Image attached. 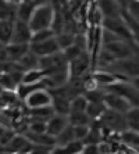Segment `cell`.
Returning a JSON list of instances; mask_svg holds the SVG:
<instances>
[{"label":"cell","mask_w":139,"mask_h":154,"mask_svg":"<svg viewBox=\"0 0 139 154\" xmlns=\"http://www.w3.org/2000/svg\"><path fill=\"white\" fill-rule=\"evenodd\" d=\"M53 96V94H52ZM52 107H53L54 112L60 115H70L71 111V101L60 96H53V101H52Z\"/></svg>","instance_id":"obj_22"},{"label":"cell","mask_w":139,"mask_h":154,"mask_svg":"<svg viewBox=\"0 0 139 154\" xmlns=\"http://www.w3.org/2000/svg\"><path fill=\"white\" fill-rule=\"evenodd\" d=\"M74 126V125H72ZM90 131V125H75L74 126V133H75V139L84 142L85 137L88 136V133Z\"/></svg>","instance_id":"obj_33"},{"label":"cell","mask_w":139,"mask_h":154,"mask_svg":"<svg viewBox=\"0 0 139 154\" xmlns=\"http://www.w3.org/2000/svg\"><path fill=\"white\" fill-rule=\"evenodd\" d=\"M79 154H82V153H79Z\"/></svg>","instance_id":"obj_46"},{"label":"cell","mask_w":139,"mask_h":154,"mask_svg":"<svg viewBox=\"0 0 139 154\" xmlns=\"http://www.w3.org/2000/svg\"><path fill=\"white\" fill-rule=\"evenodd\" d=\"M2 75H3V71H2V69H0V76H2Z\"/></svg>","instance_id":"obj_44"},{"label":"cell","mask_w":139,"mask_h":154,"mask_svg":"<svg viewBox=\"0 0 139 154\" xmlns=\"http://www.w3.org/2000/svg\"><path fill=\"white\" fill-rule=\"evenodd\" d=\"M100 26L104 31H109V32L114 33L115 36H118L122 40L135 42L134 40V35H132V31L129 29L128 24L124 20L122 14L120 17H103V21H102V25Z\"/></svg>","instance_id":"obj_3"},{"label":"cell","mask_w":139,"mask_h":154,"mask_svg":"<svg viewBox=\"0 0 139 154\" xmlns=\"http://www.w3.org/2000/svg\"><path fill=\"white\" fill-rule=\"evenodd\" d=\"M60 50H61V47L57 40V36H56V38H52V39H49V40H45V42L31 43V51H32L35 56H38L39 58L52 56V54H54V53H58Z\"/></svg>","instance_id":"obj_8"},{"label":"cell","mask_w":139,"mask_h":154,"mask_svg":"<svg viewBox=\"0 0 139 154\" xmlns=\"http://www.w3.org/2000/svg\"><path fill=\"white\" fill-rule=\"evenodd\" d=\"M25 136L28 137V140L33 146H42V147H49V149H53L56 146V137L49 135V133H31L27 132Z\"/></svg>","instance_id":"obj_16"},{"label":"cell","mask_w":139,"mask_h":154,"mask_svg":"<svg viewBox=\"0 0 139 154\" xmlns=\"http://www.w3.org/2000/svg\"><path fill=\"white\" fill-rule=\"evenodd\" d=\"M88 104H89V101H88L85 94H79L71 100V111H86Z\"/></svg>","instance_id":"obj_31"},{"label":"cell","mask_w":139,"mask_h":154,"mask_svg":"<svg viewBox=\"0 0 139 154\" xmlns=\"http://www.w3.org/2000/svg\"><path fill=\"white\" fill-rule=\"evenodd\" d=\"M7 61H10V58H8L7 50H6V47H4V49L0 50V65H3L4 63H7Z\"/></svg>","instance_id":"obj_37"},{"label":"cell","mask_w":139,"mask_h":154,"mask_svg":"<svg viewBox=\"0 0 139 154\" xmlns=\"http://www.w3.org/2000/svg\"><path fill=\"white\" fill-rule=\"evenodd\" d=\"M14 22L8 20H0V42L4 46H7L11 43L13 33H14Z\"/></svg>","instance_id":"obj_21"},{"label":"cell","mask_w":139,"mask_h":154,"mask_svg":"<svg viewBox=\"0 0 139 154\" xmlns=\"http://www.w3.org/2000/svg\"><path fill=\"white\" fill-rule=\"evenodd\" d=\"M84 142L81 140H74L68 144H63V146H54L52 149V154H79L84 150Z\"/></svg>","instance_id":"obj_20"},{"label":"cell","mask_w":139,"mask_h":154,"mask_svg":"<svg viewBox=\"0 0 139 154\" xmlns=\"http://www.w3.org/2000/svg\"><path fill=\"white\" fill-rule=\"evenodd\" d=\"M52 101H53V96L50 93V90L39 89L35 90L32 94H29L24 100V104L27 108H40L52 106Z\"/></svg>","instance_id":"obj_7"},{"label":"cell","mask_w":139,"mask_h":154,"mask_svg":"<svg viewBox=\"0 0 139 154\" xmlns=\"http://www.w3.org/2000/svg\"><path fill=\"white\" fill-rule=\"evenodd\" d=\"M4 47H6V46H4V45H3V43H2V42H0V50H2V49H4Z\"/></svg>","instance_id":"obj_42"},{"label":"cell","mask_w":139,"mask_h":154,"mask_svg":"<svg viewBox=\"0 0 139 154\" xmlns=\"http://www.w3.org/2000/svg\"><path fill=\"white\" fill-rule=\"evenodd\" d=\"M33 31L29 26V22L15 20L14 22V33L11 43H21V45H31Z\"/></svg>","instance_id":"obj_10"},{"label":"cell","mask_w":139,"mask_h":154,"mask_svg":"<svg viewBox=\"0 0 139 154\" xmlns=\"http://www.w3.org/2000/svg\"><path fill=\"white\" fill-rule=\"evenodd\" d=\"M33 144L28 140V137L25 135H15V137L10 142L8 146L4 147V150L10 154H17V153H29Z\"/></svg>","instance_id":"obj_12"},{"label":"cell","mask_w":139,"mask_h":154,"mask_svg":"<svg viewBox=\"0 0 139 154\" xmlns=\"http://www.w3.org/2000/svg\"><path fill=\"white\" fill-rule=\"evenodd\" d=\"M99 122L102 128L113 133H121L124 131H127V129H129L125 114L110 110V108H107L104 111V114L100 117Z\"/></svg>","instance_id":"obj_4"},{"label":"cell","mask_w":139,"mask_h":154,"mask_svg":"<svg viewBox=\"0 0 139 154\" xmlns=\"http://www.w3.org/2000/svg\"><path fill=\"white\" fill-rule=\"evenodd\" d=\"M35 7H36V3L33 0H22L21 3L17 6V20L29 22Z\"/></svg>","instance_id":"obj_19"},{"label":"cell","mask_w":139,"mask_h":154,"mask_svg":"<svg viewBox=\"0 0 139 154\" xmlns=\"http://www.w3.org/2000/svg\"><path fill=\"white\" fill-rule=\"evenodd\" d=\"M125 13L129 15V17H132L135 21L139 22V0H135L134 3L129 4V7L125 10Z\"/></svg>","instance_id":"obj_34"},{"label":"cell","mask_w":139,"mask_h":154,"mask_svg":"<svg viewBox=\"0 0 139 154\" xmlns=\"http://www.w3.org/2000/svg\"><path fill=\"white\" fill-rule=\"evenodd\" d=\"M68 121L71 125H92L93 119L86 111H71L68 115Z\"/></svg>","instance_id":"obj_23"},{"label":"cell","mask_w":139,"mask_h":154,"mask_svg":"<svg viewBox=\"0 0 139 154\" xmlns=\"http://www.w3.org/2000/svg\"><path fill=\"white\" fill-rule=\"evenodd\" d=\"M17 154H28V153H17Z\"/></svg>","instance_id":"obj_45"},{"label":"cell","mask_w":139,"mask_h":154,"mask_svg":"<svg viewBox=\"0 0 139 154\" xmlns=\"http://www.w3.org/2000/svg\"><path fill=\"white\" fill-rule=\"evenodd\" d=\"M18 64L21 65V68L24 71H28V69H33V68H39V57L35 56L32 51L29 50L28 53L25 54L21 60L18 61Z\"/></svg>","instance_id":"obj_27"},{"label":"cell","mask_w":139,"mask_h":154,"mask_svg":"<svg viewBox=\"0 0 139 154\" xmlns=\"http://www.w3.org/2000/svg\"><path fill=\"white\" fill-rule=\"evenodd\" d=\"M118 140H120L122 144H125L128 149L139 151V132L138 131L127 129L124 132L118 133Z\"/></svg>","instance_id":"obj_18"},{"label":"cell","mask_w":139,"mask_h":154,"mask_svg":"<svg viewBox=\"0 0 139 154\" xmlns=\"http://www.w3.org/2000/svg\"><path fill=\"white\" fill-rule=\"evenodd\" d=\"M90 61H92V56H89L88 51H84L78 58L71 61L70 63V78H82V76H85L89 71Z\"/></svg>","instance_id":"obj_9"},{"label":"cell","mask_w":139,"mask_h":154,"mask_svg":"<svg viewBox=\"0 0 139 154\" xmlns=\"http://www.w3.org/2000/svg\"><path fill=\"white\" fill-rule=\"evenodd\" d=\"M15 135H17V131H15L14 128H7L6 129V132L3 133V136L0 137V147H6L10 144V142L15 137Z\"/></svg>","instance_id":"obj_32"},{"label":"cell","mask_w":139,"mask_h":154,"mask_svg":"<svg viewBox=\"0 0 139 154\" xmlns=\"http://www.w3.org/2000/svg\"><path fill=\"white\" fill-rule=\"evenodd\" d=\"M125 117H127V122H128V128L139 132V106L138 107H132L125 114Z\"/></svg>","instance_id":"obj_30"},{"label":"cell","mask_w":139,"mask_h":154,"mask_svg":"<svg viewBox=\"0 0 139 154\" xmlns=\"http://www.w3.org/2000/svg\"><path fill=\"white\" fill-rule=\"evenodd\" d=\"M54 10L52 4L49 3H39L36 4L35 10L32 13V17L29 20V26L33 32L40 29L53 28L54 25Z\"/></svg>","instance_id":"obj_1"},{"label":"cell","mask_w":139,"mask_h":154,"mask_svg":"<svg viewBox=\"0 0 139 154\" xmlns=\"http://www.w3.org/2000/svg\"><path fill=\"white\" fill-rule=\"evenodd\" d=\"M6 129H7V128H6V126H4V125H2V124H0V137L3 136V133L6 132Z\"/></svg>","instance_id":"obj_40"},{"label":"cell","mask_w":139,"mask_h":154,"mask_svg":"<svg viewBox=\"0 0 139 154\" xmlns=\"http://www.w3.org/2000/svg\"><path fill=\"white\" fill-rule=\"evenodd\" d=\"M3 92H4V89H3V88H2V86H0V94L3 93Z\"/></svg>","instance_id":"obj_43"},{"label":"cell","mask_w":139,"mask_h":154,"mask_svg":"<svg viewBox=\"0 0 139 154\" xmlns=\"http://www.w3.org/2000/svg\"><path fill=\"white\" fill-rule=\"evenodd\" d=\"M68 125H70V121H68L67 115L54 114L52 118L47 119V133L56 137L58 133L63 132Z\"/></svg>","instance_id":"obj_13"},{"label":"cell","mask_w":139,"mask_h":154,"mask_svg":"<svg viewBox=\"0 0 139 154\" xmlns=\"http://www.w3.org/2000/svg\"><path fill=\"white\" fill-rule=\"evenodd\" d=\"M29 111V118H36V119H43L47 121L49 118H52L56 112H54L52 106L47 107H40V108H27Z\"/></svg>","instance_id":"obj_24"},{"label":"cell","mask_w":139,"mask_h":154,"mask_svg":"<svg viewBox=\"0 0 139 154\" xmlns=\"http://www.w3.org/2000/svg\"><path fill=\"white\" fill-rule=\"evenodd\" d=\"M107 110L104 101H89L88 104V108H86V112L89 115L93 121L100 119V117L104 114V111Z\"/></svg>","instance_id":"obj_25"},{"label":"cell","mask_w":139,"mask_h":154,"mask_svg":"<svg viewBox=\"0 0 139 154\" xmlns=\"http://www.w3.org/2000/svg\"><path fill=\"white\" fill-rule=\"evenodd\" d=\"M57 33L53 28H47V29H40V31H36L32 35V40L31 43H39V42H45V40H49L52 38H56Z\"/></svg>","instance_id":"obj_29"},{"label":"cell","mask_w":139,"mask_h":154,"mask_svg":"<svg viewBox=\"0 0 139 154\" xmlns=\"http://www.w3.org/2000/svg\"><path fill=\"white\" fill-rule=\"evenodd\" d=\"M106 69L114 72L121 81H131L139 76V54L114 61Z\"/></svg>","instance_id":"obj_2"},{"label":"cell","mask_w":139,"mask_h":154,"mask_svg":"<svg viewBox=\"0 0 139 154\" xmlns=\"http://www.w3.org/2000/svg\"><path fill=\"white\" fill-rule=\"evenodd\" d=\"M135 0H117V3H118V6L121 7V10L122 11H125L127 8L129 7V4L131 3H134Z\"/></svg>","instance_id":"obj_38"},{"label":"cell","mask_w":139,"mask_h":154,"mask_svg":"<svg viewBox=\"0 0 139 154\" xmlns=\"http://www.w3.org/2000/svg\"><path fill=\"white\" fill-rule=\"evenodd\" d=\"M104 90L124 97L125 100H128L132 104V107H138L139 106V90L129 81H118V82L113 83L111 86L106 88Z\"/></svg>","instance_id":"obj_5"},{"label":"cell","mask_w":139,"mask_h":154,"mask_svg":"<svg viewBox=\"0 0 139 154\" xmlns=\"http://www.w3.org/2000/svg\"><path fill=\"white\" fill-rule=\"evenodd\" d=\"M39 68L43 69L46 75H49V74H53V72L68 69L70 68V63L67 61L63 50H60L58 53L39 58Z\"/></svg>","instance_id":"obj_6"},{"label":"cell","mask_w":139,"mask_h":154,"mask_svg":"<svg viewBox=\"0 0 139 154\" xmlns=\"http://www.w3.org/2000/svg\"><path fill=\"white\" fill-rule=\"evenodd\" d=\"M45 76H46V74H45V71L40 68L28 69V71L24 72L21 83H38V82H40V81H43Z\"/></svg>","instance_id":"obj_26"},{"label":"cell","mask_w":139,"mask_h":154,"mask_svg":"<svg viewBox=\"0 0 139 154\" xmlns=\"http://www.w3.org/2000/svg\"><path fill=\"white\" fill-rule=\"evenodd\" d=\"M33 2H35V0H33Z\"/></svg>","instance_id":"obj_47"},{"label":"cell","mask_w":139,"mask_h":154,"mask_svg":"<svg viewBox=\"0 0 139 154\" xmlns=\"http://www.w3.org/2000/svg\"><path fill=\"white\" fill-rule=\"evenodd\" d=\"M75 139V133H74V126L70 124L67 128L63 131L61 133H58L56 136V146H63V144H68L74 142Z\"/></svg>","instance_id":"obj_28"},{"label":"cell","mask_w":139,"mask_h":154,"mask_svg":"<svg viewBox=\"0 0 139 154\" xmlns=\"http://www.w3.org/2000/svg\"><path fill=\"white\" fill-rule=\"evenodd\" d=\"M6 50H7L8 58L10 61H14L18 63L24 57L25 54L31 50V45H21V43H10L6 46Z\"/></svg>","instance_id":"obj_17"},{"label":"cell","mask_w":139,"mask_h":154,"mask_svg":"<svg viewBox=\"0 0 139 154\" xmlns=\"http://www.w3.org/2000/svg\"><path fill=\"white\" fill-rule=\"evenodd\" d=\"M129 82H131L132 85H134V86H135V88H136V89L139 90V76H138V78H134V79H131Z\"/></svg>","instance_id":"obj_39"},{"label":"cell","mask_w":139,"mask_h":154,"mask_svg":"<svg viewBox=\"0 0 139 154\" xmlns=\"http://www.w3.org/2000/svg\"><path fill=\"white\" fill-rule=\"evenodd\" d=\"M82 154H102L99 144H85Z\"/></svg>","instance_id":"obj_35"},{"label":"cell","mask_w":139,"mask_h":154,"mask_svg":"<svg viewBox=\"0 0 139 154\" xmlns=\"http://www.w3.org/2000/svg\"><path fill=\"white\" fill-rule=\"evenodd\" d=\"M104 104H106L107 108L121 112V114H127L132 108V104L129 103L128 100H125L124 97L118 96V94H115V93H111V92H106Z\"/></svg>","instance_id":"obj_11"},{"label":"cell","mask_w":139,"mask_h":154,"mask_svg":"<svg viewBox=\"0 0 139 154\" xmlns=\"http://www.w3.org/2000/svg\"><path fill=\"white\" fill-rule=\"evenodd\" d=\"M92 76H93V79L96 81L97 85H99L100 88H103V89L111 86L113 83L118 82V81H121L114 72L109 71V69H96V71L92 72Z\"/></svg>","instance_id":"obj_14"},{"label":"cell","mask_w":139,"mask_h":154,"mask_svg":"<svg viewBox=\"0 0 139 154\" xmlns=\"http://www.w3.org/2000/svg\"><path fill=\"white\" fill-rule=\"evenodd\" d=\"M28 154H52V149L42 146H33Z\"/></svg>","instance_id":"obj_36"},{"label":"cell","mask_w":139,"mask_h":154,"mask_svg":"<svg viewBox=\"0 0 139 154\" xmlns=\"http://www.w3.org/2000/svg\"><path fill=\"white\" fill-rule=\"evenodd\" d=\"M96 7L103 17H120L122 14V10L118 6L117 0H97Z\"/></svg>","instance_id":"obj_15"},{"label":"cell","mask_w":139,"mask_h":154,"mask_svg":"<svg viewBox=\"0 0 139 154\" xmlns=\"http://www.w3.org/2000/svg\"><path fill=\"white\" fill-rule=\"evenodd\" d=\"M7 3H13V4H20L22 0H6Z\"/></svg>","instance_id":"obj_41"}]
</instances>
